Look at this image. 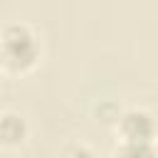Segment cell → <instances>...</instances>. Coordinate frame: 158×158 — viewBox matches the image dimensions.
<instances>
[{
	"label": "cell",
	"mask_w": 158,
	"mask_h": 158,
	"mask_svg": "<svg viewBox=\"0 0 158 158\" xmlns=\"http://www.w3.org/2000/svg\"><path fill=\"white\" fill-rule=\"evenodd\" d=\"M42 57V44L37 32L27 22H7L0 27V62L2 69L15 74H27L37 67Z\"/></svg>",
	"instance_id": "6da1fadb"
},
{
	"label": "cell",
	"mask_w": 158,
	"mask_h": 158,
	"mask_svg": "<svg viewBox=\"0 0 158 158\" xmlns=\"http://www.w3.org/2000/svg\"><path fill=\"white\" fill-rule=\"evenodd\" d=\"M116 131L121 141H153L156 138L153 114L146 109H126L116 116Z\"/></svg>",
	"instance_id": "7a4b0ae2"
},
{
	"label": "cell",
	"mask_w": 158,
	"mask_h": 158,
	"mask_svg": "<svg viewBox=\"0 0 158 158\" xmlns=\"http://www.w3.org/2000/svg\"><path fill=\"white\" fill-rule=\"evenodd\" d=\"M30 136L27 118L17 111H2L0 114V146L2 148H20Z\"/></svg>",
	"instance_id": "3957f363"
},
{
	"label": "cell",
	"mask_w": 158,
	"mask_h": 158,
	"mask_svg": "<svg viewBox=\"0 0 158 158\" xmlns=\"http://www.w3.org/2000/svg\"><path fill=\"white\" fill-rule=\"evenodd\" d=\"M114 158H158L156 141H118Z\"/></svg>",
	"instance_id": "277c9868"
},
{
	"label": "cell",
	"mask_w": 158,
	"mask_h": 158,
	"mask_svg": "<svg viewBox=\"0 0 158 158\" xmlns=\"http://www.w3.org/2000/svg\"><path fill=\"white\" fill-rule=\"evenodd\" d=\"M62 158H99V156L89 146H84V143H69L62 151Z\"/></svg>",
	"instance_id": "5b68a950"
},
{
	"label": "cell",
	"mask_w": 158,
	"mask_h": 158,
	"mask_svg": "<svg viewBox=\"0 0 158 158\" xmlns=\"http://www.w3.org/2000/svg\"><path fill=\"white\" fill-rule=\"evenodd\" d=\"M0 72H2V62H0Z\"/></svg>",
	"instance_id": "8992f818"
}]
</instances>
